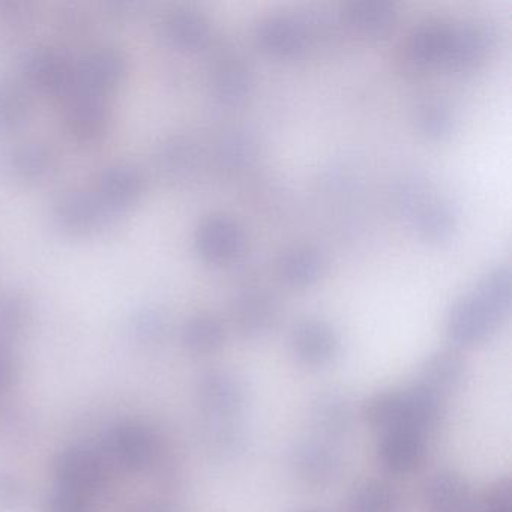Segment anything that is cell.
<instances>
[{
    "label": "cell",
    "mask_w": 512,
    "mask_h": 512,
    "mask_svg": "<svg viewBox=\"0 0 512 512\" xmlns=\"http://www.w3.org/2000/svg\"><path fill=\"white\" fill-rule=\"evenodd\" d=\"M290 350L302 367L322 370L337 361L341 338L328 320L307 317L299 320L290 331Z\"/></svg>",
    "instance_id": "9"
},
{
    "label": "cell",
    "mask_w": 512,
    "mask_h": 512,
    "mask_svg": "<svg viewBox=\"0 0 512 512\" xmlns=\"http://www.w3.org/2000/svg\"><path fill=\"white\" fill-rule=\"evenodd\" d=\"M62 119L65 131L73 142L97 145L109 134L113 112L107 98L73 92L65 101Z\"/></svg>",
    "instance_id": "11"
},
{
    "label": "cell",
    "mask_w": 512,
    "mask_h": 512,
    "mask_svg": "<svg viewBox=\"0 0 512 512\" xmlns=\"http://www.w3.org/2000/svg\"><path fill=\"white\" fill-rule=\"evenodd\" d=\"M326 260L322 251L313 245H296L284 251L278 260V274L287 286L307 289L325 272Z\"/></svg>",
    "instance_id": "27"
},
{
    "label": "cell",
    "mask_w": 512,
    "mask_h": 512,
    "mask_svg": "<svg viewBox=\"0 0 512 512\" xmlns=\"http://www.w3.org/2000/svg\"><path fill=\"white\" fill-rule=\"evenodd\" d=\"M106 448L110 457L125 469L143 470L154 461L157 443L148 428L125 422L110 430Z\"/></svg>",
    "instance_id": "21"
},
{
    "label": "cell",
    "mask_w": 512,
    "mask_h": 512,
    "mask_svg": "<svg viewBox=\"0 0 512 512\" xmlns=\"http://www.w3.org/2000/svg\"><path fill=\"white\" fill-rule=\"evenodd\" d=\"M355 407L340 391L320 392L310 407V422L317 437L337 443L355 427Z\"/></svg>",
    "instance_id": "22"
},
{
    "label": "cell",
    "mask_w": 512,
    "mask_h": 512,
    "mask_svg": "<svg viewBox=\"0 0 512 512\" xmlns=\"http://www.w3.org/2000/svg\"><path fill=\"white\" fill-rule=\"evenodd\" d=\"M475 499L467 479L454 469L437 470L422 488L427 512H473Z\"/></svg>",
    "instance_id": "19"
},
{
    "label": "cell",
    "mask_w": 512,
    "mask_h": 512,
    "mask_svg": "<svg viewBox=\"0 0 512 512\" xmlns=\"http://www.w3.org/2000/svg\"><path fill=\"white\" fill-rule=\"evenodd\" d=\"M59 155L49 143H16L0 152V173L20 185H41L55 178Z\"/></svg>",
    "instance_id": "10"
},
{
    "label": "cell",
    "mask_w": 512,
    "mask_h": 512,
    "mask_svg": "<svg viewBox=\"0 0 512 512\" xmlns=\"http://www.w3.org/2000/svg\"><path fill=\"white\" fill-rule=\"evenodd\" d=\"M466 371V361L454 347L434 350L419 364L415 383L446 400L461 388Z\"/></svg>",
    "instance_id": "20"
},
{
    "label": "cell",
    "mask_w": 512,
    "mask_h": 512,
    "mask_svg": "<svg viewBox=\"0 0 512 512\" xmlns=\"http://www.w3.org/2000/svg\"><path fill=\"white\" fill-rule=\"evenodd\" d=\"M23 85L44 97H70L76 86V62L53 47H38L22 61Z\"/></svg>",
    "instance_id": "5"
},
{
    "label": "cell",
    "mask_w": 512,
    "mask_h": 512,
    "mask_svg": "<svg viewBox=\"0 0 512 512\" xmlns=\"http://www.w3.org/2000/svg\"><path fill=\"white\" fill-rule=\"evenodd\" d=\"M302 512H323V511H317V509H310V511H302Z\"/></svg>",
    "instance_id": "43"
},
{
    "label": "cell",
    "mask_w": 512,
    "mask_h": 512,
    "mask_svg": "<svg viewBox=\"0 0 512 512\" xmlns=\"http://www.w3.org/2000/svg\"><path fill=\"white\" fill-rule=\"evenodd\" d=\"M197 440L209 457L235 461L250 449L251 434L239 418L202 416L197 425Z\"/></svg>",
    "instance_id": "17"
},
{
    "label": "cell",
    "mask_w": 512,
    "mask_h": 512,
    "mask_svg": "<svg viewBox=\"0 0 512 512\" xmlns=\"http://www.w3.org/2000/svg\"><path fill=\"white\" fill-rule=\"evenodd\" d=\"M511 311V271L496 265L472 290L455 299L446 314L445 332L454 349H473L490 340Z\"/></svg>",
    "instance_id": "1"
},
{
    "label": "cell",
    "mask_w": 512,
    "mask_h": 512,
    "mask_svg": "<svg viewBox=\"0 0 512 512\" xmlns=\"http://www.w3.org/2000/svg\"><path fill=\"white\" fill-rule=\"evenodd\" d=\"M32 319V305L28 296L19 290L0 292V338L13 340L20 337Z\"/></svg>",
    "instance_id": "35"
},
{
    "label": "cell",
    "mask_w": 512,
    "mask_h": 512,
    "mask_svg": "<svg viewBox=\"0 0 512 512\" xmlns=\"http://www.w3.org/2000/svg\"><path fill=\"white\" fill-rule=\"evenodd\" d=\"M311 29L302 17L272 14L257 25L256 38L262 49L275 58H296L304 53Z\"/></svg>",
    "instance_id": "18"
},
{
    "label": "cell",
    "mask_w": 512,
    "mask_h": 512,
    "mask_svg": "<svg viewBox=\"0 0 512 512\" xmlns=\"http://www.w3.org/2000/svg\"><path fill=\"white\" fill-rule=\"evenodd\" d=\"M473 512H512V482L508 476L497 478L475 499Z\"/></svg>",
    "instance_id": "37"
},
{
    "label": "cell",
    "mask_w": 512,
    "mask_h": 512,
    "mask_svg": "<svg viewBox=\"0 0 512 512\" xmlns=\"http://www.w3.org/2000/svg\"><path fill=\"white\" fill-rule=\"evenodd\" d=\"M362 419L368 427L379 433L404 428L403 389H385L365 398Z\"/></svg>",
    "instance_id": "32"
},
{
    "label": "cell",
    "mask_w": 512,
    "mask_h": 512,
    "mask_svg": "<svg viewBox=\"0 0 512 512\" xmlns=\"http://www.w3.org/2000/svg\"><path fill=\"white\" fill-rule=\"evenodd\" d=\"M287 464L302 484L326 488L343 475L344 457L337 443L316 436L296 440L287 452Z\"/></svg>",
    "instance_id": "4"
},
{
    "label": "cell",
    "mask_w": 512,
    "mask_h": 512,
    "mask_svg": "<svg viewBox=\"0 0 512 512\" xmlns=\"http://www.w3.org/2000/svg\"><path fill=\"white\" fill-rule=\"evenodd\" d=\"M428 454V436L412 430L380 433L376 460L389 475L407 476L418 472Z\"/></svg>",
    "instance_id": "15"
},
{
    "label": "cell",
    "mask_w": 512,
    "mask_h": 512,
    "mask_svg": "<svg viewBox=\"0 0 512 512\" xmlns=\"http://www.w3.org/2000/svg\"><path fill=\"white\" fill-rule=\"evenodd\" d=\"M496 26L487 20L470 19L452 23L443 67L452 73H469L481 67L497 46Z\"/></svg>",
    "instance_id": "7"
},
{
    "label": "cell",
    "mask_w": 512,
    "mask_h": 512,
    "mask_svg": "<svg viewBox=\"0 0 512 512\" xmlns=\"http://www.w3.org/2000/svg\"><path fill=\"white\" fill-rule=\"evenodd\" d=\"M347 512H401V497L385 479H364L347 496Z\"/></svg>",
    "instance_id": "31"
},
{
    "label": "cell",
    "mask_w": 512,
    "mask_h": 512,
    "mask_svg": "<svg viewBox=\"0 0 512 512\" xmlns=\"http://www.w3.org/2000/svg\"><path fill=\"white\" fill-rule=\"evenodd\" d=\"M253 86L250 68L238 59H223L212 71V97L220 106H242L253 92Z\"/></svg>",
    "instance_id": "26"
},
{
    "label": "cell",
    "mask_w": 512,
    "mask_h": 512,
    "mask_svg": "<svg viewBox=\"0 0 512 512\" xmlns=\"http://www.w3.org/2000/svg\"><path fill=\"white\" fill-rule=\"evenodd\" d=\"M32 118L31 92L22 83L0 79V137L20 133Z\"/></svg>",
    "instance_id": "29"
},
{
    "label": "cell",
    "mask_w": 512,
    "mask_h": 512,
    "mask_svg": "<svg viewBox=\"0 0 512 512\" xmlns=\"http://www.w3.org/2000/svg\"><path fill=\"white\" fill-rule=\"evenodd\" d=\"M53 226L70 238H91L112 229L121 215L109 208L94 190L71 188L59 194L50 209Z\"/></svg>",
    "instance_id": "3"
},
{
    "label": "cell",
    "mask_w": 512,
    "mask_h": 512,
    "mask_svg": "<svg viewBox=\"0 0 512 512\" xmlns=\"http://www.w3.org/2000/svg\"><path fill=\"white\" fill-rule=\"evenodd\" d=\"M194 247L205 262L229 265L244 254L247 236L235 218L212 214L203 218L197 226Z\"/></svg>",
    "instance_id": "13"
},
{
    "label": "cell",
    "mask_w": 512,
    "mask_h": 512,
    "mask_svg": "<svg viewBox=\"0 0 512 512\" xmlns=\"http://www.w3.org/2000/svg\"><path fill=\"white\" fill-rule=\"evenodd\" d=\"M53 473L58 488L85 499L103 490L107 481L103 458L86 446H71L59 452L53 461Z\"/></svg>",
    "instance_id": "12"
},
{
    "label": "cell",
    "mask_w": 512,
    "mask_h": 512,
    "mask_svg": "<svg viewBox=\"0 0 512 512\" xmlns=\"http://www.w3.org/2000/svg\"><path fill=\"white\" fill-rule=\"evenodd\" d=\"M346 19L368 38H383L397 23V7L388 0H353L346 5Z\"/></svg>",
    "instance_id": "28"
},
{
    "label": "cell",
    "mask_w": 512,
    "mask_h": 512,
    "mask_svg": "<svg viewBox=\"0 0 512 512\" xmlns=\"http://www.w3.org/2000/svg\"><path fill=\"white\" fill-rule=\"evenodd\" d=\"M152 512H173L172 509L169 508H157L155 511Z\"/></svg>",
    "instance_id": "42"
},
{
    "label": "cell",
    "mask_w": 512,
    "mask_h": 512,
    "mask_svg": "<svg viewBox=\"0 0 512 512\" xmlns=\"http://www.w3.org/2000/svg\"><path fill=\"white\" fill-rule=\"evenodd\" d=\"M167 328L166 314L154 307L137 308L128 319V332L137 343H160L166 337Z\"/></svg>",
    "instance_id": "36"
},
{
    "label": "cell",
    "mask_w": 512,
    "mask_h": 512,
    "mask_svg": "<svg viewBox=\"0 0 512 512\" xmlns=\"http://www.w3.org/2000/svg\"><path fill=\"white\" fill-rule=\"evenodd\" d=\"M392 202L415 235L427 244L449 241L457 230V209L448 199L439 196L424 176L409 175L400 179L392 190Z\"/></svg>",
    "instance_id": "2"
},
{
    "label": "cell",
    "mask_w": 512,
    "mask_h": 512,
    "mask_svg": "<svg viewBox=\"0 0 512 512\" xmlns=\"http://www.w3.org/2000/svg\"><path fill=\"white\" fill-rule=\"evenodd\" d=\"M130 61L116 47H98L76 62V86L73 92L109 98L128 77Z\"/></svg>",
    "instance_id": "8"
},
{
    "label": "cell",
    "mask_w": 512,
    "mask_h": 512,
    "mask_svg": "<svg viewBox=\"0 0 512 512\" xmlns=\"http://www.w3.org/2000/svg\"><path fill=\"white\" fill-rule=\"evenodd\" d=\"M452 22L428 19L418 23L407 40V59L419 70L443 67L451 37Z\"/></svg>",
    "instance_id": "24"
},
{
    "label": "cell",
    "mask_w": 512,
    "mask_h": 512,
    "mask_svg": "<svg viewBox=\"0 0 512 512\" xmlns=\"http://www.w3.org/2000/svg\"><path fill=\"white\" fill-rule=\"evenodd\" d=\"M194 398L202 416L239 418L250 403V389L235 371L211 368L196 377Z\"/></svg>",
    "instance_id": "6"
},
{
    "label": "cell",
    "mask_w": 512,
    "mask_h": 512,
    "mask_svg": "<svg viewBox=\"0 0 512 512\" xmlns=\"http://www.w3.org/2000/svg\"><path fill=\"white\" fill-rule=\"evenodd\" d=\"M217 157L223 169L239 172L253 166L259 157V143L248 131H229L218 143Z\"/></svg>",
    "instance_id": "34"
},
{
    "label": "cell",
    "mask_w": 512,
    "mask_h": 512,
    "mask_svg": "<svg viewBox=\"0 0 512 512\" xmlns=\"http://www.w3.org/2000/svg\"><path fill=\"white\" fill-rule=\"evenodd\" d=\"M19 377L16 356L5 344H0V392L7 391Z\"/></svg>",
    "instance_id": "41"
},
{
    "label": "cell",
    "mask_w": 512,
    "mask_h": 512,
    "mask_svg": "<svg viewBox=\"0 0 512 512\" xmlns=\"http://www.w3.org/2000/svg\"><path fill=\"white\" fill-rule=\"evenodd\" d=\"M181 343L193 355H212L226 343V328L214 314H194L182 325Z\"/></svg>",
    "instance_id": "30"
},
{
    "label": "cell",
    "mask_w": 512,
    "mask_h": 512,
    "mask_svg": "<svg viewBox=\"0 0 512 512\" xmlns=\"http://www.w3.org/2000/svg\"><path fill=\"white\" fill-rule=\"evenodd\" d=\"M32 10L25 2L17 0H0V25L17 28L23 26V23L29 22Z\"/></svg>",
    "instance_id": "40"
},
{
    "label": "cell",
    "mask_w": 512,
    "mask_h": 512,
    "mask_svg": "<svg viewBox=\"0 0 512 512\" xmlns=\"http://www.w3.org/2000/svg\"><path fill=\"white\" fill-rule=\"evenodd\" d=\"M148 190V181L142 169L130 163L107 166L98 175L94 191L116 214L124 217L131 208L139 205Z\"/></svg>",
    "instance_id": "16"
},
{
    "label": "cell",
    "mask_w": 512,
    "mask_h": 512,
    "mask_svg": "<svg viewBox=\"0 0 512 512\" xmlns=\"http://www.w3.org/2000/svg\"><path fill=\"white\" fill-rule=\"evenodd\" d=\"M413 124L425 139L443 142L455 131L454 110L442 98H427L419 101L413 109Z\"/></svg>",
    "instance_id": "33"
},
{
    "label": "cell",
    "mask_w": 512,
    "mask_h": 512,
    "mask_svg": "<svg viewBox=\"0 0 512 512\" xmlns=\"http://www.w3.org/2000/svg\"><path fill=\"white\" fill-rule=\"evenodd\" d=\"M230 314L233 328L241 337L257 340L268 335L277 325L280 302L274 293L263 287H248L236 296Z\"/></svg>",
    "instance_id": "14"
},
{
    "label": "cell",
    "mask_w": 512,
    "mask_h": 512,
    "mask_svg": "<svg viewBox=\"0 0 512 512\" xmlns=\"http://www.w3.org/2000/svg\"><path fill=\"white\" fill-rule=\"evenodd\" d=\"M164 40L181 52H199L208 46L212 37L208 17L193 8H176L161 20Z\"/></svg>",
    "instance_id": "25"
},
{
    "label": "cell",
    "mask_w": 512,
    "mask_h": 512,
    "mask_svg": "<svg viewBox=\"0 0 512 512\" xmlns=\"http://www.w3.org/2000/svg\"><path fill=\"white\" fill-rule=\"evenodd\" d=\"M158 175L172 184H184L196 178L202 166V152L196 140L185 134L167 137L154 155Z\"/></svg>",
    "instance_id": "23"
},
{
    "label": "cell",
    "mask_w": 512,
    "mask_h": 512,
    "mask_svg": "<svg viewBox=\"0 0 512 512\" xmlns=\"http://www.w3.org/2000/svg\"><path fill=\"white\" fill-rule=\"evenodd\" d=\"M47 512H89L88 499L56 488L47 502Z\"/></svg>",
    "instance_id": "39"
},
{
    "label": "cell",
    "mask_w": 512,
    "mask_h": 512,
    "mask_svg": "<svg viewBox=\"0 0 512 512\" xmlns=\"http://www.w3.org/2000/svg\"><path fill=\"white\" fill-rule=\"evenodd\" d=\"M25 499V485L13 473L0 472V512L19 508Z\"/></svg>",
    "instance_id": "38"
}]
</instances>
